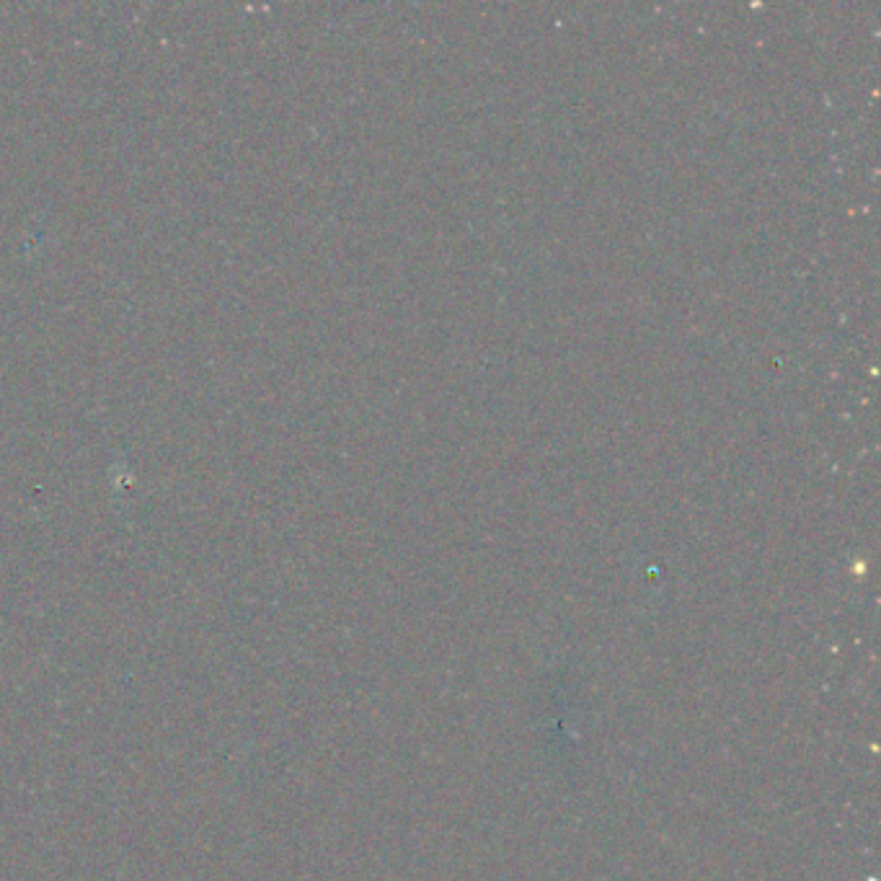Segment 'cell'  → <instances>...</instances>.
Here are the masks:
<instances>
[]
</instances>
